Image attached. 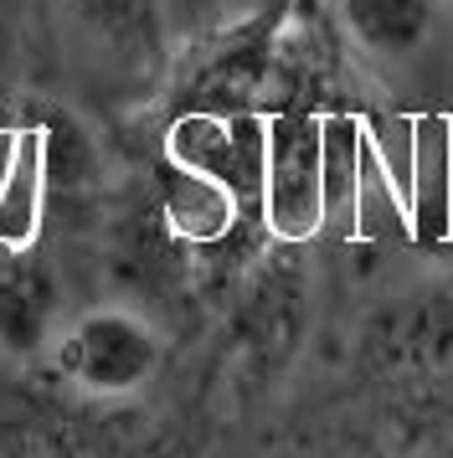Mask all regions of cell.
<instances>
[{"instance_id": "9", "label": "cell", "mask_w": 453, "mask_h": 458, "mask_svg": "<svg viewBox=\"0 0 453 458\" xmlns=\"http://www.w3.org/2000/svg\"><path fill=\"white\" fill-rule=\"evenodd\" d=\"M41 149H47V186H57V181H93V170H98L93 140L73 119H52L41 129Z\"/></svg>"}, {"instance_id": "3", "label": "cell", "mask_w": 453, "mask_h": 458, "mask_svg": "<svg viewBox=\"0 0 453 458\" xmlns=\"http://www.w3.org/2000/svg\"><path fill=\"white\" fill-rule=\"evenodd\" d=\"M263 145H268V119H222V114H185L165 134V160L185 165L196 175L222 181L237 201H263Z\"/></svg>"}, {"instance_id": "5", "label": "cell", "mask_w": 453, "mask_h": 458, "mask_svg": "<svg viewBox=\"0 0 453 458\" xmlns=\"http://www.w3.org/2000/svg\"><path fill=\"white\" fill-rule=\"evenodd\" d=\"M355 42L381 63H402L432 37L438 0H335Z\"/></svg>"}, {"instance_id": "2", "label": "cell", "mask_w": 453, "mask_h": 458, "mask_svg": "<svg viewBox=\"0 0 453 458\" xmlns=\"http://www.w3.org/2000/svg\"><path fill=\"white\" fill-rule=\"evenodd\" d=\"M263 222L284 242H309L325 227V129L309 114L268 119L263 145Z\"/></svg>"}, {"instance_id": "4", "label": "cell", "mask_w": 453, "mask_h": 458, "mask_svg": "<svg viewBox=\"0 0 453 458\" xmlns=\"http://www.w3.org/2000/svg\"><path fill=\"white\" fill-rule=\"evenodd\" d=\"M62 278L37 248H0V351L31 360L57 340Z\"/></svg>"}, {"instance_id": "8", "label": "cell", "mask_w": 453, "mask_h": 458, "mask_svg": "<svg viewBox=\"0 0 453 458\" xmlns=\"http://www.w3.org/2000/svg\"><path fill=\"white\" fill-rule=\"evenodd\" d=\"M82 37L119 57V63H150L160 47V5L155 0H67Z\"/></svg>"}, {"instance_id": "1", "label": "cell", "mask_w": 453, "mask_h": 458, "mask_svg": "<svg viewBox=\"0 0 453 458\" xmlns=\"http://www.w3.org/2000/svg\"><path fill=\"white\" fill-rule=\"evenodd\" d=\"M160 335L134 310H88L52 340L57 371L88 396H129L160 371Z\"/></svg>"}, {"instance_id": "6", "label": "cell", "mask_w": 453, "mask_h": 458, "mask_svg": "<svg viewBox=\"0 0 453 458\" xmlns=\"http://www.w3.org/2000/svg\"><path fill=\"white\" fill-rule=\"evenodd\" d=\"M47 149L41 129L16 134V160L0 186V248H37L41 242V211H47Z\"/></svg>"}, {"instance_id": "7", "label": "cell", "mask_w": 453, "mask_h": 458, "mask_svg": "<svg viewBox=\"0 0 453 458\" xmlns=\"http://www.w3.org/2000/svg\"><path fill=\"white\" fill-rule=\"evenodd\" d=\"M237 211H243V201L222 181L165 160V222H170L175 237H185V242H222L232 232V222H237Z\"/></svg>"}, {"instance_id": "10", "label": "cell", "mask_w": 453, "mask_h": 458, "mask_svg": "<svg viewBox=\"0 0 453 458\" xmlns=\"http://www.w3.org/2000/svg\"><path fill=\"white\" fill-rule=\"evenodd\" d=\"M11 67H16V26H11V11L0 5V88L11 78Z\"/></svg>"}]
</instances>
